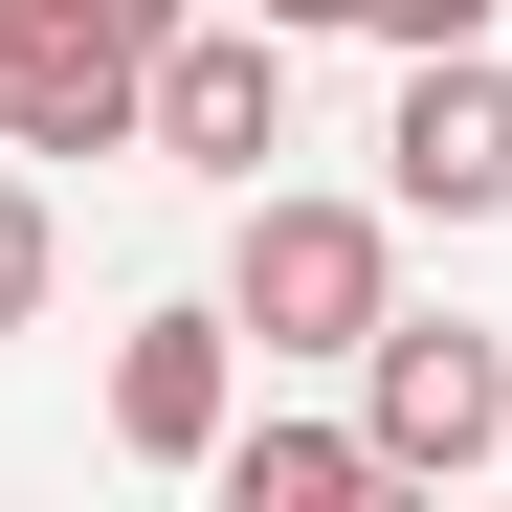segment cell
<instances>
[{
    "instance_id": "ba28073f",
    "label": "cell",
    "mask_w": 512,
    "mask_h": 512,
    "mask_svg": "<svg viewBox=\"0 0 512 512\" xmlns=\"http://www.w3.org/2000/svg\"><path fill=\"white\" fill-rule=\"evenodd\" d=\"M45 268H67V223H45V179H23V156H0V334L45 312Z\"/></svg>"
},
{
    "instance_id": "9c48e42d",
    "label": "cell",
    "mask_w": 512,
    "mask_h": 512,
    "mask_svg": "<svg viewBox=\"0 0 512 512\" xmlns=\"http://www.w3.org/2000/svg\"><path fill=\"white\" fill-rule=\"evenodd\" d=\"M357 23H379V45H490L512 0H357Z\"/></svg>"
},
{
    "instance_id": "5b68a950",
    "label": "cell",
    "mask_w": 512,
    "mask_h": 512,
    "mask_svg": "<svg viewBox=\"0 0 512 512\" xmlns=\"http://www.w3.org/2000/svg\"><path fill=\"white\" fill-rule=\"evenodd\" d=\"M223 423H245V334H223V290H201V312H134V334H112V446L201 490Z\"/></svg>"
},
{
    "instance_id": "6da1fadb",
    "label": "cell",
    "mask_w": 512,
    "mask_h": 512,
    "mask_svg": "<svg viewBox=\"0 0 512 512\" xmlns=\"http://www.w3.org/2000/svg\"><path fill=\"white\" fill-rule=\"evenodd\" d=\"M379 312H401V223L379 201L245 179V245H223V334H245V357H357Z\"/></svg>"
},
{
    "instance_id": "52a82bcc",
    "label": "cell",
    "mask_w": 512,
    "mask_h": 512,
    "mask_svg": "<svg viewBox=\"0 0 512 512\" xmlns=\"http://www.w3.org/2000/svg\"><path fill=\"white\" fill-rule=\"evenodd\" d=\"M201 490H223V512H357V490H379V446H357V423H268V401H245Z\"/></svg>"
},
{
    "instance_id": "8992f818",
    "label": "cell",
    "mask_w": 512,
    "mask_h": 512,
    "mask_svg": "<svg viewBox=\"0 0 512 512\" xmlns=\"http://www.w3.org/2000/svg\"><path fill=\"white\" fill-rule=\"evenodd\" d=\"M156 45H0V156H134Z\"/></svg>"
},
{
    "instance_id": "277c9868",
    "label": "cell",
    "mask_w": 512,
    "mask_h": 512,
    "mask_svg": "<svg viewBox=\"0 0 512 512\" xmlns=\"http://www.w3.org/2000/svg\"><path fill=\"white\" fill-rule=\"evenodd\" d=\"M134 134L179 156V179H268V156H290V23H179Z\"/></svg>"
},
{
    "instance_id": "30bf717a",
    "label": "cell",
    "mask_w": 512,
    "mask_h": 512,
    "mask_svg": "<svg viewBox=\"0 0 512 512\" xmlns=\"http://www.w3.org/2000/svg\"><path fill=\"white\" fill-rule=\"evenodd\" d=\"M245 23H290V45H312V23H357V0H245Z\"/></svg>"
},
{
    "instance_id": "8fae6325",
    "label": "cell",
    "mask_w": 512,
    "mask_h": 512,
    "mask_svg": "<svg viewBox=\"0 0 512 512\" xmlns=\"http://www.w3.org/2000/svg\"><path fill=\"white\" fill-rule=\"evenodd\" d=\"M490 490H512V446H490Z\"/></svg>"
},
{
    "instance_id": "7a4b0ae2",
    "label": "cell",
    "mask_w": 512,
    "mask_h": 512,
    "mask_svg": "<svg viewBox=\"0 0 512 512\" xmlns=\"http://www.w3.org/2000/svg\"><path fill=\"white\" fill-rule=\"evenodd\" d=\"M357 446H379V490H490V446H512V334L379 312L357 334Z\"/></svg>"
},
{
    "instance_id": "3957f363",
    "label": "cell",
    "mask_w": 512,
    "mask_h": 512,
    "mask_svg": "<svg viewBox=\"0 0 512 512\" xmlns=\"http://www.w3.org/2000/svg\"><path fill=\"white\" fill-rule=\"evenodd\" d=\"M379 179H401V223H512V45H401Z\"/></svg>"
}]
</instances>
